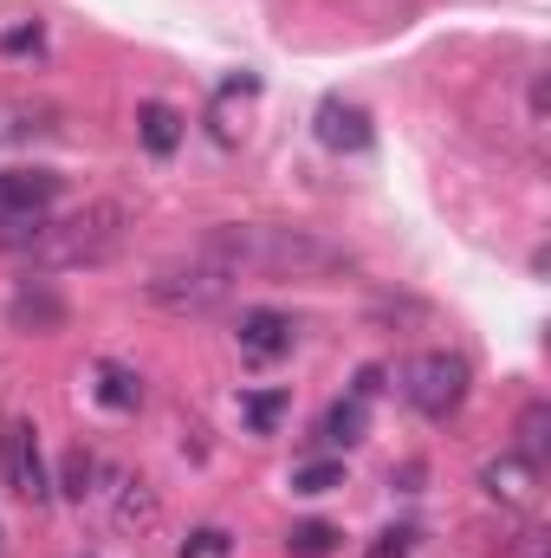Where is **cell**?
Masks as SVG:
<instances>
[{
    "label": "cell",
    "mask_w": 551,
    "mask_h": 558,
    "mask_svg": "<svg viewBox=\"0 0 551 558\" xmlns=\"http://www.w3.org/2000/svg\"><path fill=\"white\" fill-rule=\"evenodd\" d=\"M201 247H215L234 274H273V279H325L351 267V254L338 241H318L311 228H215Z\"/></svg>",
    "instance_id": "1"
},
{
    "label": "cell",
    "mask_w": 551,
    "mask_h": 558,
    "mask_svg": "<svg viewBox=\"0 0 551 558\" xmlns=\"http://www.w3.org/2000/svg\"><path fill=\"white\" fill-rule=\"evenodd\" d=\"M131 234V208L124 202H85L65 221H46L33 241V267H105Z\"/></svg>",
    "instance_id": "2"
},
{
    "label": "cell",
    "mask_w": 551,
    "mask_h": 558,
    "mask_svg": "<svg viewBox=\"0 0 551 558\" xmlns=\"http://www.w3.org/2000/svg\"><path fill=\"white\" fill-rule=\"evenodd\" d=\"M234 267L215 254V247H195L188 260H175V267H162V274L149 279L143 292L162 305V312H215L228 292H234Z\"/></svg>",
    "instance_id": "3"
},
{
    "label": "cell",
    "mask_w": 551,
    "mask_h": 558,
    "mask_svg": "<svg viewBox=\"0 0 551 558\" xmlns=\"http://www.w3.org/2000/svg\"><path fill=\"white\" fill-rule=\"evenodd\" d=\"M467 390H474V371H467L461 351H415L403 364V397H409L415 416H428V422L461 416Z\"/></svg>",
    "instance_id": "4"
},
{
    "label": "cell",
    "mask_w": 551,
    "mask_h": 558,
    "mask_svg": "<svg viewBox=\"0 0 551 558\" xmlns=\"http://www.w3.org/2000/svg\"><path fill=\"white\" fill-rule=\"evenodd\" d=\"M0 474H7V487L26 507H46L52 500V474H46V454H39V428L26 416L0 422Z\"/></svg>",
    "instance_id": "5"
},
{
    "label": "cell",
    "mask_w": 551,
    "mask_h": 558,
    "mask_svg": "<svg viewBox=\"0 0 551 558\" xmlns=\"http://www.w3.org/2000/svg\"><path fill=\"white\" fill-rule=\"evenodd\" d=\"M311 131H318L325 149H338V156H364V149L377 143L370 111H364V105H351V98H325V105H318V118H311Z\"/></svg>",
    "instance_id": "6"
},
{
    "label": "cell",
    "mask_w": 551,
    "mask_h": 558,
    "mask_svg": "<svg viewBox=\"0 0 551 558\" xmlns=\"http://www.w3.org/2000/svg\"><path fill=\"white\" fill-rule=\"evenodd\" d=\"M59 169H0V215H46L59 202Z\"/></svg>",
    "instance_id": "7"
},
{
    "label": "cell",
    "mask_w": 551,
    "mask_h": 558,
    "mask_svg": "<svg viewBox=\"0 0 551 558\" xmlns=\"http://www.w3.org/2000/svg\"><path fill=\"white\" fill-rule=\"evenodd\" d=\"M59 137V111L33 105V98H0V143L26 149V143H52Z\"/></svg>",
    "instance_id": "8"
},
{
    "label": "cell",
    "mask_w": 551,
    "mask_h": 558,
    "mask_svg": "<svg viewBox=\"0 0 551 558\" xmlns=\"http://www.w3.org/2000/svg\"><path fill=\"white\" fill-rule=\"evenodd\" d=\"M480 487H487L500 507H532V494H539V468H532L526 454H500V461L480 468Z\"/></svg>",
    "instance_id": "9"
},
{
    "label": "cell",
    "mask_w": 551,
    "mask_h": 558,
    "mask_svg": "<svg viewBox=\"0 0 551 558\" xmlns=\"http://www.w3.org/2000/svg\"><path fill=\"white\" fill-rule=\"evenodd\" d=\"M292 338H298V331H292V318H285V312H267V305H260V312H247V318H241V351H247L254 364L285 357V351H292Z\"/></svg>",
    "instance_id": "10"
},
{
    "label": "cell",
    "mask_w": 551,
    "mask_h": 558,
    "mask_svg": "<svg viewBox=\"0 0 551 558\" xmlns=\"http://www.w3.org/2000/svg\"><path fill=\"white\" fill-rule=\"evenodd\" d=\"M7 318H13L20 331H59V325H65V305H59V292H52L46 279H33V286H20V292H13Z\"/></svg>",
    "instance_id": "11"
},
{
    "label": "cell",
    "mask_w": 551,
    "mask_h": 558,
    "mask_svg": "<svg viewBox=\"0 0 551 558\" xmlns=\"http://www.w3.org/2000/svg\"><path fill=\"white\" fill-rule=\"evenodd\" d=\"M137 137H143V149H149V156H175V143H182V111L149 98V105L137 111Z\"/></svg>",
    "instance_id": "12"
},
{
    "label": "cell",
    "mask_w": 551,
    "mask_h": 558,
    "mask_svg": "<svg viewBox=\"0 0 551 558\" xmlns=\"http://www.w3.org/2000/svg\"><path fill=\"white\" fill-rule=\"evenodd\" d=\"M364 428H370V410H364L357 397H344V403H331V410H325L318 441H331V448H357V441H364Z\"/></svg>",
    "instance_id": "13"
},
{
    "label": "cell",
    "mask_w": 551,
    "mask_h": 558,
    "mask_svg": "<svg viewBox=\"0 0 551 558\" xmlns=\"http://www.w3.org/2000/svg\"><path fill=\"white\" fill-rule=\"evenodd\" d=\"M98 403L105 410H143V377L124 364H98Z\"/></svg>",
    "instance_id": "14"
},
{
    "label": "cell",
    "mask_w": 551,
    "mask_h": 558,
    "mask_svg": "<svg viewBox=\"0 0 551 558\" xmlns=\"http://www.w3.org/2000/svg\"><path fill=\"white\" fill-rule=\"evenodd\" d=\"M124 494H118V526L124 533H149L156 526V487L149 481H118Z\"/></svg>",
    "instance_id": "15"
},
{
    "label": "cell",
    "mask_w": 551,
    "mask_h": 558,
    "mask_svg": "<svg viewBox=\"0 0 551 558\" xmlns=\"http://www.w3.org/2000/svg\"><path fill=\"white\" fill-rule=\"evenodd\" d=\"M285 410H292V390H247V397H241V422H247L254 435H273Z\"/></svg>",
    "instance_id": "16"
},
{
    "label": "cell",
    "mask_w": 551,
    "mask_h": 558,
    "mask_svg": "<svg viewBox=\"0 0 551 558\" xmlns=\"http://www.w3.org/2000/svg\"><path fill=\"white\" fill-rule=\"evenodd\" d=\"M98 474H105V468H98L85 448H72L65 468H59V481H52V494H65V500H91V494H98Z\"/></svg>",
    "instance_id": "17"
},
{
    "label": "cell",
    "mask_w": 551,
    "mask_h": 558,
    "mask_svg": "<svg viewBox=\"0 0 551 558\" xmlns=\"http://www.w3.org/2000/svg\"><path fill=\"white\" fill-rule=\"evenodd\" d=\"M338 539H344L338 526L305 520V526H292V533H285V553H292V558H331V553H338Z\"/></svg>",
    "instance_id": "18"
},
{
    "label": "cell",
    "mask_w": 551,
    "mask_h": 558,
    "mask_svg": "<svg viewBox=\"0 0 551 558\" xmlns=\"http://www.w3.org/2000/svg\"><path fill=\"white\" fill-rule=\"evenodd\" d=\"M546 448H551V410H546V403H532V410L519 416V448H513V454H526V461L539 468V461H546Z\"/></svg>",
    "instance_id": "19"
},
{
    "label": "cell",
    "mask_w": 551,
    "mask_h": 558,
    "mask_svg": "<svg viewBox=\"0 0 551 558\" xmlns=\"http://www.w3.org/2000/svg\"><path fill=\"white\" fill-rule=\"evenodd\" d=\"M292 487L298 494H331V487H344V461H305L292 474Z\"/></svg>",
    "instance_id": "20"
},
{
    "label": "cell",
    "mask_w": 551,
    "mask_h": 558,
    "mask_svg": "<svg viewBox=\"0 0 551 558\" xmlns=\"http://www.w3.org/2000/svg\"><path fill=\"white\" fill-rule=\"evenodd\" d=\"M0 52H7V59H39V52H46V33H39V26H7V33H0Z\"/></svg>",
    "instance_id": "21"
},
{
    "label": "cell",
    "mask_w": 551,
    "mask_h": 558,
    "mask_svg": "<svg viewBox=\"0 0 551 558\" xmlns=\"http://www.w3.org/2000/svg\"><path fill=\"white\" fill-rule=\"evenodd\" d=\"M221 553H234V539H228L221 526H201V533H188V539H182V553H175V558H221Z\"/></svg>",
    "instance_id": "22"
},
{
    "label": "cell",
    "mask_w": 551,
    "mask_h": 558,
    "mask_svg": "<svg viewBox=\"0 0 551 558\" xmlns=\"http://www.w3.org/2000/svg\"><path fill=\"white\" fill-rule=\"evenodd\" d=\"M415 553V533L409 526H390V533H377V539H370V553L364 558H409Z\"/></svg>",
    "instance_id": "23"
},
{
    "label": "cell",
    "mask_w": 551,
    "mask_h": 558,
    "mask_svg": "<svg viewBox=\"0 0 551 558\" xmlns=\"http://www.w3.org/2000/svg\"><path fill=\"white\" fill-rule=\"evenodd\" d=\"M377 390H383V371H377V364H364V371H357V390H351V397H357V403H370Z\"/></svg>",
    "instance_id": "24"
},
{
    "label": "cell",
    "mask_w": 551,
    "mask_h": 558,
    "mask_svg": "<svg viewBox=\"0 0 551 558\" xmlns=\"http://www.w3.org/2000/svg\"><path fill=\"white\" fill-rule=\"evenodd\" d=\"M526 558H546V539H532V546H526Z\"/></svg>",
    "instance_id": "25"
}]
</instances>
